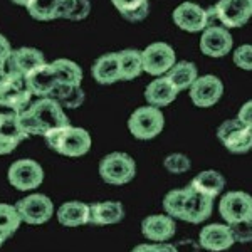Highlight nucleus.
I'll list each match as a JSON object with an SVG mask.
<instances>
[{
  "label": "nucleus",
  "mask_w": 252,
  "mask_h": 252,
  "mask_svg": "<svg viewBox=\"0 0 252 252\" xmlns=\"http://www.w3.org/2000/svg\"><path fill=\"white\" fill-rule=\"evenodd\" d=\"M172 19L175 26L178 29L185 32H202L207 27H210L209 24V15H207V9H202L200 5L193 2H184L173 10Z\"/></svg>",
  "instance_id": "14"
},
{
  "label": "nucleus",
  "mask_w": 252,
  "mask_h": 252,
  "mask_svg": "<svg viewBox=\"0 0 252 252\" xmlns=\"http://www.w3.org/2000/svg\"><path fill=\"white\" fill-rule=\"evenodd\" d=\"M141 234L153 244L170 242L177 234V223L166 214H153L143 219Z\"/></svg>",
  "instance_id": "17"
},
{
  "label": "nucleus",
  "mask_w": 252,
  "mask_h": 252,
  "mask_svg": "<svg viewBox=\"0 0 252 252\" xmlns=\"http://www.w3.org/2000/svg\"><path fill=\"white\" fill-rule=\"evenodd\" d=\"M166 78L170 79V83L180 91H187V89L192 88V84L198 78L197 66L190 61H180L175 66L166 72Z\"/></svg>",
  "instance_id": "26"
},
{
  "label": "nucleus",
  "mask_w": 252,
  "mask_h": 252,
  "mask_svg": "<svg viewBox=\"0 0 252 252\" xmlns=\"http://www.w3.org/2000/svg\"><path fill=\"white\" fill-rule=\"evenodd\" d=\"M175 247H177L178 252H198L200 251L198 242L192 241V239H185V241L175 242Z\"/></svg>",
  "instance_id": "39"
},
{
  "label": "nucleus",
  "mask_w": 252,
  "mask_h": 252,
  "mask_svg": "<svg viewBox=\"0 0 252 252\" xmlns=\"http://www.w3.org/2000/svg\"><path fill=\"white\" fill-rule=\"evenodd\" d=\"M10 2H14L15 5H22V7H27L31 3V0H10Z\"/></svg>",
  "instance_id": "43"
},
{
  "label": "nucleus",
  "mask_w": 252,
  "mask_h": 252,
  "mask_svg": "<svg viewBox=\"0 0 252 252\" xmlns=\"http://www.w3.org/2000/svg\"><path fill=\"white\" fill-rule=\"evenodd\" d=\"M237 120L242 121L244 125L249 126L252 129V99L244 103L241 106V109H239V113H237Z\"/></svg>",
  "instance_id": "38"
},
{
  "label": "nucleus",
  "mask_w": 252,
  "mask_h": 252,
  "mask_svg": "<svg viewBox=\"0 0 252 252\" xmlns=\"http://www.w3.org/2000/svg\"><path fill=\"white\" fill-rule=\"evenodd\" d=\"M3 69H5V64L0 63V74H2V72H3Z\"/></svg>",
  "instance_id": "44"
},
{
  "label": "nucleus",
  "mask_w": 252,
  "mask_h": 252,
  "mask_svg": "<svg viewBox=\"0 0 252 252\" xmlns=\"http://www.w3.org/2000/svg\"><path fill=\"white\" fill-rule=\"evenodd\" d=\"M234 64L244 71H252V44H244L235 49Z\"/></svg>",
  "instance_id": "36"
},
{
  "label": "nucleus",
  "mask_w": 252,
  "mask_h": 252,
  "mask_svg": "<svg viewBox=\"0 0 252 252\" xmlns=\"http://www.w3.org/2000/svg\"><path fill=\"white\" fill-rule=\"evenodd\" d=\"M120 56V69H121V79L131 81L136 79L143 72V56L136 49H125L118 52Z\"/></svg>",
  "instance_id": "28"
},
{
  "label": "nucleus",
  "mask_w": 252,
  "mask_h": 252,
  "mask_svg": "<svg viewBox=\"0 0 252 252\" xmlns=\"http://www.w3.org/2000/svg\"><path fill=\"white\" fill-rule=\"evenodd\" d=\"M22 223L17 207L10 204H0V235L3 239L12 237Z\"/></svg>",
  "instance_id": "33"
},
{
  "label": "nucleus",
  "mask_w": 252,
  "mask_h": 252,
  "mask_svg": "<svg viewBox=\"0 0 252 252\" xmlns=\"http://www.w3.org/2000/svg\"><path fill=\"white\" fill-rule=\"evenodd\" d=\"M215 12L225 29H239L252 17V0H219Z\"/></svg>",
  "instance_id": "11"
},
{
  "label": "nucleus",
  "mask_w": 252,
  "mask_h": 252,
  "mask_svg": "<svg viewBox=\"0 0 252 252\" xmlns=\"http://www.w3.org/2000/svg\"><path fill=\"white\" fill-rule=\"evenodd\" d=\"M46 141L51 150L69 158H78L86 155L93 145L91 135L86 129L71 125L52 131L51 135L46 136Z\"/></svg>",
  "instance_id": "2"
},
{
  "label": "nucleus",
  "mask_w": 252,
  "mask_h": 252,
  "mask_svg": "<svg viewBox=\"0 0 252 252\" xmlns=\"http://www.w3.org/2000/svg\"><path fill=\"white\" fill-rule=\"evenodd\" d=\"M187 197H189V187H185V189L170 190V192L163 197L165 214L170 215V217L175 219V220H182V217H184V209H185Z\"/></svg>",
  "instance_id": "32"
},
{
  "label": "nucleus",
  "mask_w": 252,
  "mask_h": 252,
  "mask_svg": "<svg viewBox=\"0 0 252 252\" xmlns=\"http://www.w3.org/2000/svg\"><path fill=\"white\" fill-rule=\"evenodd\" d=\"M31 17L35 20H54L64 17L63 0H31L27 5Z\"/></svg>",
  "instance_id": "27"
},
{
  "label": "nucleus",
  "mask_w": 252,
  "mask_h": 252,
  "mask_svg": "<svg viewBox=\"0 0 252 252\" xmlns=\"http://www.w3.org/2000/svg\"><path fill=\"white\" fill-rule=\"evenodd\" d=\"M27 136L15 113H0V155L12 153Z\"/></svg>",
  "instance_id": "18"
},
{
  "label": "nucleus",
  "mask_w": 252,
  "mask_h": 252,
  "mask_svg": "<svg viewBox=\"0 0 252 252\" xmlns=\"http://www.w3.org/2000/svg\"><path fill=\"white\" fill-rule=\"evenodd\" d=\"M235 244L229 223H209L198 234V246L209 252H223Z\"/></svg>",
  "instance_id": "16"
},
{
  "label": "nucleus",
  "mask_w": 252,
  "mask_h": 252,
  "mask_svg": "<svg viewBox=\"0 0 252 252\" xmlns=\"http://www.w3.org/2000/svg\"><path fill=\"white\" fill-rule=\"evenodd\" d=\"M143 56V71L150 76L161 78L177 64V56L170 44L153 42L141 52Z\"/></svg>",
  "instance_id": "10"
},
{
  "label": "nucleus",
  "mask_w": 252,
  "mask_h": 252,
  "mask_svg": "<svg viewBox=\"0 0 252 252\" xmlns=\"http://www.w3.org/2000/svg\"><path fill=\"white\" fill-rule=\"evenodd\" d=\"M189 187L202 195L217 198L225 189V177L217 170H204V172L195 175Z\"/></svg>",
  "instance_id": "24"
},
{
  "label": "nucleus",
  "mask_w": 252,
  "mask_h": 252,
  "mask_svg": "<svg viewBox=\"0 0 252 252\" xmlns=\"http://www.w3.org/2000/svg\"><path fill=\"white\" fill-rule=\"evenodd\" d=\"M125 219V207L121 202H96L91 205L93 225H115Z\"/></svg>",
  "instance_id": "25"
},
{
  "label": "nucleus",
  "mask_w": 252,
  "mask_h": 252,
  "mask_svg": "<svg viewBox=\"0 0 252 252\" xmlns=\"http://www.w3.org/2000/svg\"><path fill=\"white\" fill-rule=\"evenodd\" d=\"M59 81L51 64H44L31 72L26 78V86L32 96L37 97H51L54 89L58 88Z\"/></svg>",
  "instance_id": "19"
},
{
  "label": "nucleus",
  "mask_w": 252,
  "mask_h": 252,
  "mask_svg": "<svg viewBox=\"0 0 252 252\" xmlns=\"http://www.w3.org/2000/svg\"><path fill=\"white\" fill-rule=\"evenodd\" d=\"M234 234L235 242L239 244H249L252 242V220H242L230 225Z\"/></svg>",
  "instance_id": "37"
},
{
  "label": "nucleus",
  "mask_w": 252,
  "mask_h": 252,
  "mask_svg": "<svg viewBox=\"0 0 252 252\" xmlns=\"http://www.w3.org/2000/svg\"><path fill=\"white\" fill-rule=\"evenodd\" d=\"M214 212V198L195 192L189 187V197L185 202L184 217L182 220L189 223H202L212 215Z\"/></svg>",
  "instance_id": "20"
},
{
  "label": "nucleus",
  "mask_w": 252,
  "mask_h": 252,
  "mask_svg": "<svg viewBox=\"0 0 252 252\" xmlns=\"http://www.w3.org/2000/svg\"><path fill=\"white\" fill-rule=\"evenodd\" d=\"M10 52H12L10 42L5 37H3L2 34H0V63L5 64V61L10 56Z\"/></svg>",
  "instance_id": "40"
},
{
  "label": "nucleus",
  "mask_w": 252,
  "mask_h": 252,
  "mask_svg": "<svg viewBox=\"0 0 252 252\" xmlns=\"http://www.w3.org/2000/svg\"><path fill=\"white\" fill-rule=\"evenodd\" d=\"M19 123L27 135L49 136L52 131L69 125V118L61 106L52 97H39L19 113Z\"/></svg>",
  "instance_id": "1"
},
{
  "label": "nucleus",
  "mask_w": 252,
  "mask_h": 252,
  "mask_svg": "<svg viewBox=\"0 0 252 252\" xmlns=\"http://www.w3.org/2000/svg\"><path fill=\"white\" fill-rule=\"evenodd\" d=\"M163 166L168 173L182 175V173L190 172V168H192V161H190V158L187 157L185 153H170V155L165 157Z\"/></svg>",
  "instance_id": "34"
},
{
  "label": "nucleus",
  "mask_w": 252,
  "mask_h": 252,
  "mask_svg": "<svg viewBox=\"0 0 252 252\" xmlns=\"http://www.w3.org/2000/svg\"><path fill=\"white\" fill-rule=\"evenodd\" d=\"M32 103V94L26 86V79L3 71L0 74V106L9 108L19 115Z\"/></svg>",
  "instance_id": "5"
},
{
  "label": "nucleus",
  "mask_w": 252,
  "mask_h": 252,
  "mask_svg": "<svg viewBox=\"0 0 252 252\" xmlns=\"http://www.w3.org/2000/svg\"><path fill=\"white\" fill-rule=\"evenodd\" d=\"M93 78L99 84H113L121 79V69H120V56L118 52H109L101 58H97L93 64Z\"/></svg>",
  "instance_id": "23"
},
{
  "label": "nucleus",
  "mask_w": 252,
  "mask_h": 252,
  "mask_svg": "<svg viewBox=\"0 0 252 252\" xmlns=\"http://www.w3.org/2000/svg\"><path fill=\"white\" fill-rule=\"evenodd\" d=\"M131 252H160L158 244H138L131 249Z\"/></svg>",
  "instance_id": "41"
},
{
  "label": "nucleus",
  "mask_w": 252,
  "mask_h": 252,
  "mask_svg": "<svg viewBox=\"0 0 252 252\" xmlns=\"http://www.w3.org/2000/svg\"><path fill=\"white\" fill-rule=\"evenodd\" d=\"M63 2H66V0H63Z\"/></svg>",
  "instance_id": "46"
},
{
  "label": "nucleus",
  "mask_w": 252,
  "mask_h": 252,
  "mask_svg": "<svg viewBox=\"0 0 252 252\" xmlns=\"http://www.w3.org/2000/svg\"><path fill=\"white\" fill-rule=\"evenodd\" d=\"M158 247H160V252H178L173 242H163V244H158Z\"/></svg>",
  "instance_id": "42"
},
{
  "label": "nucleus",
  "mask_w": 252,
  "mask_h": 252,
  "mask_svg": "<svg viewBox=\"0 0 252 252\" xmlns=\"http://www.w3.org/2000/svg\"><path fill=\"white\" fill-rule=\"evenodd\" d=\"M189 93L190 99L197 108H212L223 94V83L214 74L198 76Z\"/></svg>",
  "instance_id": "12"
},
{
  "label": "nucleus",
  "mask_w": 252,
  "mask_h": 252,
  "mask_svg": "<svg viewBox=\"0 0 252 252\" xmlns=\"http://www.w3.org/2000/svg\"><path fill=\"white\" fill-rule=\"evenodd\" d=\"M178 96V89L170 83L166 76L153 79L145 89V99L150 106L165 108L172 104Z\"/></svg>",
  "instance_id": "21"
},
{
  "label": "nucleus",
  "mask_w": 252,
  "mask_h": 252,
  "mask_svg": "<svg viewBox=\"0 0 252 252\" xmlns=\"http://www.w3.org/2000/svg\"><path fill=\"white\" fill-rule=\"evenodd\" d=\"M217 138L227 152L235 153V155H244L252 150V129L237 118L225 120L219 125Z\"/></svg>",
  "instance_id": "6"
},
{
  "label": "nucleus",
  "mask_w": 252,
  "mask_h": 252,
  "mask_svg": "<svg viewBox=\"0 0 252 252\" xmlns=\"http://www.w3.org/2000/svg\"><path fill=\"white\" fill-rule=\"evenodd\" d=\"M99 177L109 185H126L135 178L136 175V163L131 155L123 152L108 153L97 166Z\"/></svg>",
  "instance_id": "3"
},
{
  "label": "nucleus",
  "mask_w": 252,
  "mask_h": 252,
  "mask_svg": "<svg viewBox=\"0 0 252 252\" xmlns=\"http://www.w3.org/2000/svg\"><path fill=\"white\" fill-rule=\"evenodd\" d=\"M58 220L64 227H81L91 223V205L84 202H66L58 209Z\"/></svg>",
  "instance_id": "22"
},
{
  "label": "nucleus",
  "mask_w": 252,
  "mask_h": 252,
  "mask_svg": "<svg viewBox=\"0 0 252 252\" xmlns=\"http://www.w3.org/2000/svg\"><path fill=\"white\" fill-rule=\"evenodd\" d=\"M15 207L22 222L29 225H42L54 215V204L44 193H32L29 197L20 198Z\"/></svg>",
  "instance_id": "8"
},
{
  "label": "nucleus",
  "mask_w": 252,
  "mask_h": 252,
  "mask_svg": "<svg viewBox=\"0 0 252 252\" xmlns=\"http://www.w3.org/2000/svg\"><path fill=\"white\" fill-rule=\"evenodd\" d=\"M3 241H5V239L2 237V235H0V247H2V244H3Z\"/></svg>",
  "instance_id": "45"
},
{
  "label": "nucleus",
  "mask_w": 252,
  "mask_h": 252,
  "mask_svg": "<svg viewBox=\"0 0 252 252\" xmlns=\"http://www.w3.org/2000/svg\"><path fill=\"white\" fill-rule=\"evenodd\" d=\"M52 99H56L63 108L74 109L79 108L84 103V94L81 86H67V84H58V88L54 89V93L51 94Z\"/></svg>",
  "instance_id": "31"
},
{
  "label": "nucleus",
  "mask_w": 252,
  "mask_h": 252,
  "mask_svg": "<svg viewBox=\"0 0 252 252\" xmlns=\"http://www.w3.org/2000/svg\"><path fill=\"white\" fill-rule=\"evenodd\" d=\"M44 64H47L46 58H44V54L39 49L20 47V49H15V51L12 49L10 56L5 61V69H3V71L26 79L34 69L44 66Z\"/></svg>",
  "instance_id": "13"
},
{
  "label": "nucleus",
  "mask_w": 252,
  "mask_h": 252,
  "mask_svg": "<svg viewBox=\"0 0 252 252\" xmlns=\"http://www.w3.org/2000/svg\"><path fill=\"white\" fill-rule=\"evenodd\" d=\"M54 69L58 81L61 84H67V86H81L83 83V69H81L74 61L71 59H56L51 63Z\"/></svg>",
  "instance_id": "30"
},
{
  "label": "nucleus",
  "mask_w": 252,
  "mask_h": 252,
  "mask_svg": "<svg viewBox=\"0 0 252 252\" xmlns=\"http://www.w3.org/2000/svg\"><path fill=\"white\" fill-rule=\"evenodd\" d=\"M234 47V39L223 26H210L200 37V51L209 58H223Z\"/></svg>",
  "instance_id": "15"
},
{
  "label": "nucleus",
  "mask_w": 252,
  "mask_h": 252,
  "mask_svg": "<svg viewBox=\"0 0 252 252\" xmlns=\"http://www.w3.org/2000/svg\"><path fill=\"white\" fill-rule=\"evenodd\" d=\"M121 17L128 22H141L150 14L148 0H111Z\"/></svg>",
  "instance_id": "29"
},
{
  "label": "nucleus",
  "mask_w": 252,
  "mask_h": 252,
  "mask_svg": "<svg viewBox=\"0 0 252 252\" xmlns=\"http://www.w3.org/2000/svg\"><path fill=\"white\" fill-rule=\"evenodd\" d=\"M165 116L160 108L141 106L128 118V129L136 140H153L163 131Z\"/></svg>",
  "instance_id": "4"
},
{
  "label": "nucleus",
  "mask_w": 252,
  "mask_h": 252,
  "mask_svg": "<svg viewBox=\"0 0 252 252\" xmlns=\"http://www.w3.org/2000/svg\"><path fill=\"white\" fill-rule=\"evenodd\" d=\"M91 12L89 0H66L64 2V17L67 20H83Z\"/></svg>",
  "instance_id": "35"
},
{
  "label": "nucleus",
  "mask_w": 252,
  "mask_h": 252,
  "mask_svg": "<svg viewBox=\"0 0 252 252\" xmlns=\"http://www.w3.org/2000/svg\"><path fill=\"white\" fill-rule=\"evenodd\" d=\"M219 212L225 223L252 220V195L242 190L227 192L219 202Z\"/></svg>",
  "instance_id": "9"
},
{
  "label": "nucleus",
  "mask_w": 252,
  "mask_h": 252,
  "mask_svg": "<svg viewBox=\"0 0 252 252\" xmlns=\"http://www.w3.org/2000/svg\"><path fill=\"white\" fill-rule=\"evenodd\" d=\"M7 180L14 189L20 192H27V190H34L44 182V170L35 160L29 158H22V160L14 161L9 166L7 172Z\"/></svg>",
  "instance_id": "7"
}]
</instances>
